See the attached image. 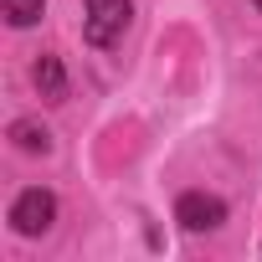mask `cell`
<instances>
[{"label": "cell", "instance_id": "3", "mask_svg": "<svg viewBox=\"0 0 262 262\" xmlns=\"http://www.w3.org/2000/svg\"><path fill=\"white\" fill-rule=\"evenodd\" d=\"M175 221H180L185 231H216V226L226 221V201H221V195H206V190H185V195L175 201Z\"/></svg>", "mask_w": 262, "mask_h": 262}, {"label": "cell", "instance_id": "1", "mask_svg": "<svg viewBox=\"0 0 262 262\" xmlns=\"http://www.w3.org/2000/svg\"><path fill=\"white\" fill-rule=\"evenodd\" d=\"M128 16H134V6L128 0H88V11H82V36L93 47H113L128 26Z\"/></svg>", "mask_w": 262, "mask_h": 262}, {"label": "cell", "instance_id": "7", "mask_svg": "<svg viewBox=\"0 0 262 262\" xmlns=\"http://www.w3.org/2000/svg\"><path fill=\"white\" fill-rule=\"evenodd\" d=\"M252 6H257V11H262V0H252Z\"/></svg>", "mask_w": 262, "mask_h": 262}, {"label": "cell", "instance_id": "2", "mask_svg": "<svg viewBox=\"0 0 262 262\" xmlns=\"http://www.w3.org/2000/svg\"><path fill=\"white\" fill-rule=\"evenodd\" d=\"M52 221H57V201H52V190H21V195H16V206H11V226H16L21 236H41Z\"/></svg>", "mask_w": 262, "mask_h": 262}, {"label": "cell", "instance_id": "5", "mask_svg": "<svg viewBox=\"0 0 262 262\" xmlns=\"http://www.w3.org/2000/svg\"><path fill=\"white\" fill-rule=\"evenodd\" d=\"M11 139H16V144H21L26 155H47V149H52V134H47L41 123H31V118L11 123Z\"/></svg>", "mask_w": 262, "mask_h": 262}, {"label": "cell", "instance_id": "6", "mask_svg": "<svg viewBox=\"0 0 262 262\" xmlns=\"http://www.w3.org/2000/svg\"><path fill=\"white\" fill-rule=\"evenodd\" d=\"M0 6H6V21L11 26H36L41 11H47V0H0Z\"/></svg>", "mask_w": 262, "mask_h": 262}, {"label": "cell", "instance_id": "4", "mask_svg": "<svg viewBox=\"0 0 262 262\" xmlns=\"http://www.w3.org/2000/svg\"><path fill=\"white\" fill-rule=\"evenodd\" d=\"M36 88H41V98H47V103H62V98H67V72H62V57H52V52H47V57L36 62Z\"/></svg>", "mask_w": 262, "mask_h": 262}]
</instances>
